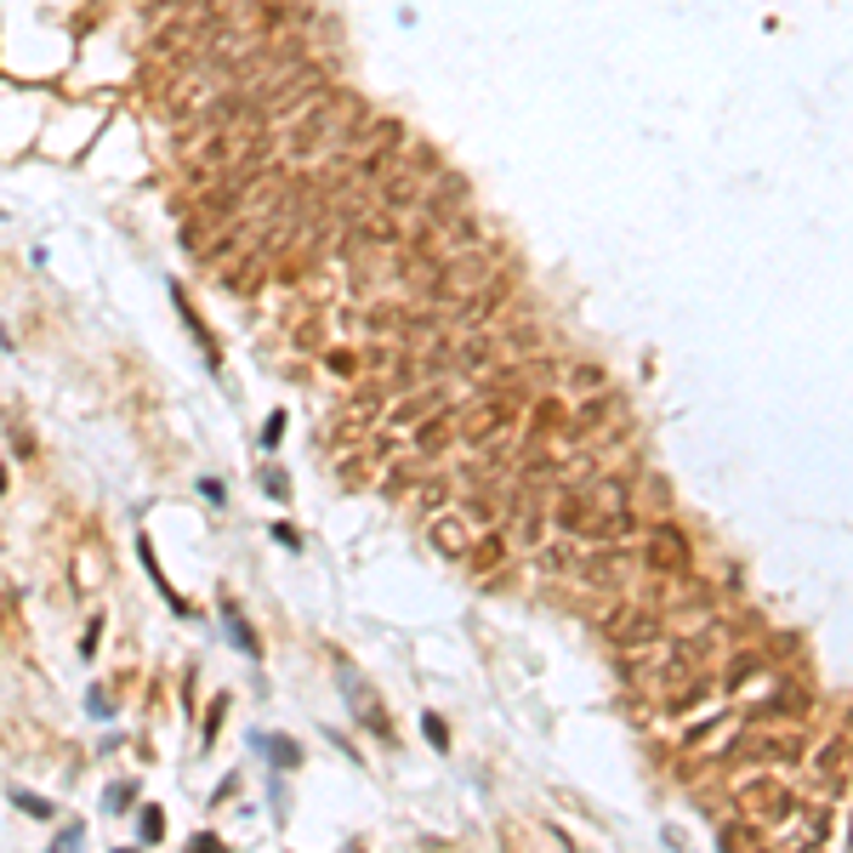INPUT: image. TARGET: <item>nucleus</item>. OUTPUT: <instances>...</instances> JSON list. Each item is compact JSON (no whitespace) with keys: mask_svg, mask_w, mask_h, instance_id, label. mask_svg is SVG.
Segmentation results:
<instances>
[{"mask_svg":"<svg viewBox=\"0 0 853 853\" xmlns=\"http://www.w3.org/2000/svg\"><path fill=\"white\" fill-rule=\"evenodd\" d=\"M154 837H160V814L148 808V814H143V842H154Z\"/></svg>","mask_w":853,"mask_h":853,"instance_id":"nucleus-2","label":"nucleus"},{"mask_svg":"<svg viewBox=\"0 0 853 853\" xmlns=\"http://www.w3.org/2000/svg\"><path fill=\"white\" fill-rule=\"evenodd\" d=\"M17 808H23V814H35V819H46V814H52L40 796H23V791H17Z\"/></svg>","mask_w":853,"mask_h":853,"instance_id":"nucleus-1","label":"nucleus"},{"mask_svg":"<svg viewBox=\"0 0 853 853\" xmlns=\"http://www.w3.org/2000/svg\"><path fill=\"white\" fill-rule=\"evenodd\" d=\"M81 837H86L81 825H63V831H58V848H74V842H81Z\"/></svg>","mask_w":853,"mask_h":853,"instance_id":"nucleus-3","label":"nucleus"}]
</instances>
